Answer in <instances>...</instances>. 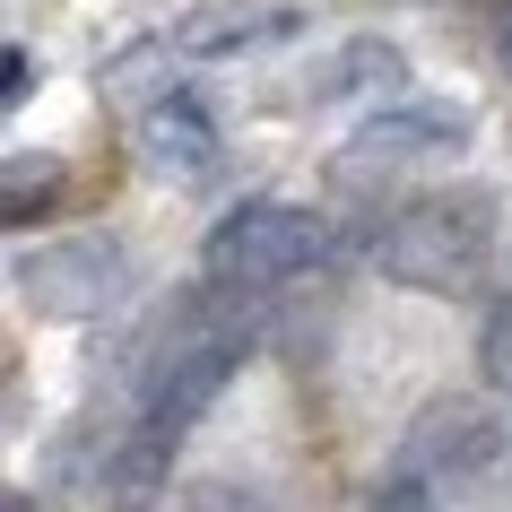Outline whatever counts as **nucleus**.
<instances>
[{
    "label": "nucleus",
    "instance_id": "4468645a",
    "mask_svg": "<svg viewBox=\"0 0 512 512\" xmlns=\"http://www.w3.org/2000/svg\"><path fill=\"white\" fill-rule=\"evenodd\" d=\"M27 87H35V61L18 53V44H0V105H18Z\"/></svg>",
    "mask_w": 512,
    "mask_h": 512
},
{
    "label": "nucleus",
    "instance_id": "2eb2a0df",
    "mask_svg": "<svg viewBox=\"0 0 512 512\" xmlns=\"http://www.w3.org/2000/svg\"><path fill=\"white\" fill-rule=\"evenodd\" d=\"M191 512H270V504H261V495H235V486H209Z\"/></svg>",
    "mask_w": 512,
    "mask_h": 512
},
{
    "label": "nucleus",
    "instance_id": "20e7f679",
    "mask_svg": "<svg viewBox=\"0 0 512 512\" xmlns=\"http://www.w3.org/2000/svg\"><path fill=\"white\" fill-rule=\"evenodd\" d=\"M235 365H243V339H235V330H209V339H191V348L157 374L139 434H148V443H165V452H183V434L217 408V391L235 382Z\"/></svg>",
    "mask_w": 512,
    "mask_h": 512
},
{
    "label": "nucleus",
    "instance_id": "7ed1b4c3",
    "mask_svg": "<svg viewBox=\"0 0 512 512\" xmlns=\"http://www.w3.org/2000/svg\"><path fill=\"white\" fill-rule=\"evenodd\" d=\"M122 287H131V261H122V243H105V235L44 243V252H27V270H18V296H27V313H44V322H96V313L122 304Z\"/></svg>",
    "mask_w": 512,
    "mask_h": 512
},
{
    "label": "nucleus",
    "instance_id": "423d86ee",
    "mask_svg": "<svg viewBox=\"0 0 512 512\" xmlns=\"http://www.w3.org/2000/svg\"><path fill=\"white\" fill-rule=\"evenodd\" d=\"M139 157H148V174H165V183H209L217 174V122L191 96H157V105L139 113Z\"/></svg>",
    "mask_w": 512,
    "mask_h": 512
},
{
    "label": "nucleus",
    "instance_id": "9b49d317",
    "mask_svg": "<svg viewBox=\"0 0 512 512\" xmlns=\"http://www.w3.org/2000/svg\"><path fill=\"white\" fill-rule=\"evenodd\" d=\"M165 478H174V452L148 443V434H131V443L105 460V512H148L165 495Z\"/></svg>",
    "mask_w": 512,
    "mask_h": 512
},
{
    "label": "nucleus",
    "instance_id": "39448f33",
    "mask_svg": "<svg viewBox=\"0 0 512 512\" xmlns=\"http://www.w3.org/2000/svg\"><path fill=\"white\" fill-rule=\"evenodd\" d=\"M469 148V113L460 105H391L356 131V165H426Z\"/></svg>",
    "mask_w": 512,
    "mask_h": 512
},
{
    "label": "nucleus",
    "instance_id": "f257e3e1",
    "mask_svg": "<svg viewBox=\"0 0 512 512\" xmlns=\"http://www.w3.org/2000/svg\"><path fill=\"white\" fill-rule=\"evenodd\" d=\"M495 252V200L486 191H417L408 209L382 217L374 270L417 296H460Z\"/></svg>",
    "mask_w": 512,
    "mask_h": 512
},
{
    "label": "nucleus",
    "instance_id": "1a4fd4ad",
    "mask_svg": "<svg viewBox=\"0 0 512 512\" xmlns=\"http://www.w3.org/2000/svg\"><path fill=\"white\" fill-rule=\"evenodd\" d=\"M400 79H408L400 44H382V35H356V44H339V53L322 61V79H313V105H356V96H391Z\"/></svg>",
    "mask_w": 512,
    "mask_h": 512
},
{
    "label": "nucleus",
    "instance_id": "9d476101",
    "mask_svg": "<svg viewBox=\"0 0 512 512\" xmlns=\"http://www.w3.org/2000/svg\"><path fill=\"white\" fill-rule=\"evenodd\" d=\"M70 200V165L61 157H9L0 165V226H35Z\"/></svg>",
    "mask_w": 512,
    "mask_h": 512
},
{
    "label": "nucleus",
    "instance_id": "f3484780",
    "mask_svg": "<svg viewBox=\"0 0 512 512\" xmlns=\"http://www.w3.org/2000/svg\"><path fill=\"white\" fill-rule=\"evenodd\" d=\"M504 61H512V9H504Z\"/></svg>",
    "mask_w": 512,
    "mask_h": 512
},
{
    "label": "nucleus",
    "instance_id": "f03ea898",
    "mask_svg": "<svg viewBox=\"0 0 512 512\" xmlns=\"http://www.w3.org/2000/svg\"><path fill=\"white\" fill-rule=\"evenodd\" d=\"M322 252H330V226H322L313 209H296V200H243V209H226V217L209 226L200 270H209V287L261 296V287L304 278Z\"/></svg>",
    "mask_w": 512,
    "mask_h": 512
},
{
    "label": "nucleus",
    "instance_id": "0eeeda50",
    "mask_svg": "<svg viewBox=\"0 0 512 512\" xmlns=\"http://www.w3.org/2000/svg\"><path fill=\"white\" fill-rule=\"evenodd\" d=\"M504 452V426L486 417L478 400H434L417 426H408V469H486V460Z\"/></svg>",
    "mask_w": 512,
    "mask_h": 512
},
{
    "label": "nucleus",
    "instance_id": "ddd939ff",
    "mask_svg": "<svg viewBox=\"0 0 512 512\" xmlns=\"http://www.w3.org/2000/svg\"><path fill=\"white\" fill-rule=\"evenodd\" d=\"M374 512H443V504H434V486L417 478V469H400V478L374 495Z\"/></svg>",
    "mask_w": 512,
    "mask_h": 512
},
{
    "label": "nucleus",
    "instance_id": "f8f14e48",
    "mask_svg": "<svg viewBox=\"0 0 512 512\" xmlns=\"http://www.w3.org/2000/svg\"><path fill=\"white\" fill-rule=\"evenodd\" d=\"M478 374H486V391H504L512 400V296L486 313V330H478Z\"/></svg>",
    "mask_w": 512,
    "mask_h": 512
},
{
    "label": "nucleus",
    "instance_id": "6e6552de",
    "mask_svg": "<svg viewBox=\"0 0 512 512\" xmlns=\"http://www.w3.org/2000/svg\"><path fill=\"white\" fill-rule=\"evenodd\" d=\"M296 27H304L296 0H226V9H200L183 27V53L226 61V53H252V44H287Z\"/></svg>",
    "mask_w": 512,
    "mask_h": 512
},
{
    "label": "nucleus",
    "instance_id": "dca6fc26",
    "mask_svg": "<svg viewBox=\"0 0 512 512\" xmlns=\"http://www.w3.org/2000/svg\"><path fill=\"white\" fill-rule=\"evenodd\" d=\"M0 512H44V495H18V486H0Z\"/></svg>",
    "mask_w": 512,
    "mask_h": 512
}]
</instances>
